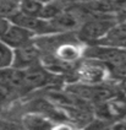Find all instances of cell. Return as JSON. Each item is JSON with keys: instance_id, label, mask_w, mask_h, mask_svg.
Instances as JSON below:
<instances>
[{"instance_id": "5b68a950", "label": "cell", "mask_w": 126, "mask_h": 130, "mask_svg": "<svg viewBox=\"0 0 126 130\" xmlns=\"http://www.w3.org/2000/svg\"><path fill=\"white\" fill-rule=\"evenodd\" d=\"M108 76V66L103 63L89 59L88 61L83 63L77 71V82L86 85H98L105 82Z\"/></svg>"}, {"instance_id": "9c48e42d", "label": "cell", "mask_w": 126, "mask_h": 130, "mask_svg": "<svg viewBox=\"0 0 126 130\" xmlns=\"http://www.w3.org/2000/svg\"><path fill=\"white\" fill-rule=\"evenodd\" d=\"M59 108L62 110L67 122L75 125L77 129H83L94 118L92 109L82 108L78 106H64Z\"/></svg>"}, {"instance_id": "8992f818", "label": "cell", "mask_w": 126, "mask_h": 130, "mask_svg": "<svg viewBox=\"0 0 126 130\" xmlns=\"http://www.w3.org/2000/svg\"><path fill=\"white\" fill-rule=\"evenodd\" d=\"M39 61H40V49L32 41L28 44H25L14 51L11 66L20 70H26L31 66L39 64Z\"/></svg>"}, {"instance_id": "4316f807", "label": "cell", "mask_w": 126, "mask_h": 130, "mask_svg": "<svg viewBox=\"0 0 126 130\" xmlns=\"http://www.w3.org/2000/svg\"><path fill=\"white\" fill-rule=\"evenodd\" d=\"M107 130H113V129H111V128H109V129H107Z\"/></svg>"}, {"instance_id": "5bb4252c", "label": "cell", "mask_w": 126, "mask_h": 130, "mask_svg": "<svg viewBox=\"0 0 126 130\" xmlns=\"http://www.w3.org/2000/svg\"><path fill=\"white\" fill-rule=\"evenodd\" d=\"M62 9L59 6L58 3H48V4H44L43 5V9L39 14V17L40 19H44V20H48V21H52L55 17H58L60 14H62Z\"/></svg>"}, {"instance_id": "d6986e66", "label": "cell", "mask_w": 126, "mask_h": 130, "mask_svg": "<svg viewBox=\"0 0 126 130\" xmlns=\"http://www.w3.org/2000/svg\"><path fill=\"white\" fill-rule=\"evenodd\" d=\"M10 20H9L8 17H5V16H1L0 15V38L4 36V33L6 32V29L9 28V26H10Z\"/></svg>"}, {"instance_id": "4fadbf2b", "label": "cell", "mask_w": 126, "mask_h": 130, "mask_svg": "<svg viewBox=\"0 0 126 130\" xmlns=\"http://www.w3.org/2000/svg\"><path fill=\"white\" fill-rule=\"evenodd\" d=\"M43 5L44 4L39 3L37 0H22L18 11H21L25 15H30V16H39L43 9Z\"/></svg>"}, {"instance_id": "ba28073f", "label": "cell", "mask_w": 126, "mask_h": 130, "mask_svg": "<svg viewBox=\"0 0 126 130\" xmlns=\"http://www.w3.org/2000/svg\"><path fill=\"white\" fill-rule=\"evenodd\" d=\"M33 38H34V35L31 31L23 28L18 25H15V23H10L9 28L4 33V36L0 38V41L6 44L9 48H11L12 51H15L25 44L32 42Z\"/></svg>"}, {"instance_id": "44dd1931", "label": "cell", "mask_w": 126, "mask_h": 130, "mask_svg": "<svg viewBox=\"0 0 126 130\" xmlns=\"http://www.w3.org/2000/svg\"><path fill=\"white\" fill-rule=\"evenodd\" d=\"M118 86L120 87L121 92L126 94V75H122V77L119 80V85Z\"/></svg>"}, {"instance_id": "ac0fdd59", "label": "cell", "mask_w": 126, "mask_h": 130, "mask_svg": "<svg viewBox=\"0 0 126 130\" xmlns=\"http://www.w3.org/2000/svg\"><path fill=\"white\" fill-rule=\"evenodd\" d=\"M77 128L72 125L70 122H58V123H54L52 130H76Z\"/></svg>"}, {"instance_id": "484cf974", "label": "cell", "mask_w": 126, "mask_h": 130, "mask_svg": "<svg viewBox=\"0 0 126 130\" xmlns=\"http://www.w3.org/2000/svg\"><path fill=\"white\" fill-rule=\"evenodd\" d=\"M17 130H26V129H23V128H20V129H17Z\"/></svg>"}, {"instance_id": "7c38bea8", "label": "cell", "mask_w": 126, "mask_h": 130, "mask_svg": "<svg viewBox=\"0 0 126 130\" xmlns=\"http://www.w3.org/2000/svg\"><path fill=\"white\" fill-rule=\"evenodd\" d=\"M55 54L61 63H74L75 60H77L81 57L82 52L76 44L64 43L59 45Z\"/></svg>"}, {"instance_id": "6da1fadb", "label": "cell", "mask_w": 126, "mask_h": 130, "mask_svg": "<svg viewBox=\"0 0 126 130\" xmlns=\"http://www.w3.org/2000/svg\"><path fill=\"white\" fill-rule=\"evenodd\" d=\"M88 59H94L105 66L124 71L126 69V49L122 47H111L103 44H92L85 52Z\"/></svg>"}, {"instance_id": "7402d4cb", "label": "cell", "mask_w": 126, "mask_h": 130, "mask_svg": "<svg viewBox=\"0 0 126 130\" xmlns=\"http://www.w3.org/2000/svg\"><path fill=\"white\" fill-rule=\"evenodd\" d=\"M80 1H85V3H89V1H93V0H80Z\"/></svg>"}, {"instance_id": "603a6c76", "label": "cell", "mask_w": 126, "mask_h": 130, "mask_svg": "<svg viewBox=\"0 0 126 130\" xmlns=\"http://www.w3.org/2000/svg\"><path fill=\"white\" fill-rule=\"evenodd\" d=\"M1 75H3V69L0 70V81H1Z\"/></svg>"}, {"instance_id": "30bf717a", "label": "cell", "mask_w": 126, "mask_h": 130, "mask_svg": "<svg viewBox=\"0 0 126 130\" xmlns=\"http://www.w3.org/2000/svg\"><path fill=\"white\" fill-rule=\"evenodd\" d=\"M21 125L26 130H52L54 122L39 113H27L21 119Z\"/></svg>"}, {"instance_id": "d4e9b609", "label": "cell", "mask_w": 126, "mask_h": 130, "mask_svg": "<svg viewBox=\"0 0 126 130\" xmlns=\"http://www.w3.org/2000/svg\"><path fill=\"white\" fill-rule=\"evenodd\" d=\"M122 48H125L126 49V42H125V44H124V47H122Z\"/></svg>"}, {"instance_id": "ffe728a7", "label": "cell", "mask_w": 126, "mask_h": 130, "mask_svg": "<svg viewBox=\"0 0 126 130\" xmlns=\"http://www.w3.org/2000/svg\"><path fill=\"white\" fill-rule=\"evenodd\" d=\"M111 129L113 130H126V120L122 119V120H119L116 123H114L111 125Z\"/></svg>"}, {"instance_id": "3957f363", "label": "cell", "mask_w": 126, "mask_h": 130, "mask_svg": "<svg viewBox=\"0 0 126 130\" xmlns=\"http://www.w3.org/2000/svg\"><path fill=\"white\" fill-rule=\"evenodd\" d=\"M93 114L109 123L114 124L125 119L126 117V94H119L109 101L99 103L93 107Z\"/></svg>"}, {"instance_id": "277c9868", "label": "cell", "mask_w": 126, "mask_h": 130, "mask_svg": "<svg viewBox=\"0 0 126 130\" xmlns=\"http://www.w3.org/2000/svg\"><path fill=\"white\" fill-rule=\"evenodd\" d=\"M8 19L11 23L18 25L23 28L31 31L34 36H47V35L58 32L53 26L52 21L40 19L39 16H30V15L22 14L21 11H15Z\"/></svg>"}, {"instance_id": "8fae6325", "label": "cell", "mask_w": 126, "mask_h": 130, "mask_svg": "<svg viewBox=\"0 0 126 130\" xmlns=\"http://www.w3.org/2000/svg\"><path fill=\"white\" fill-rule=\"evenodd\" d=\"M126 42V22L116 23L113 28L107 33L103 39L94 44H103V45H111V47H124Z\"/></svg>"}, {"instance_id": "7a4b0ae2", "label": "cell", "mask_w": 126, "mask_h": 130, "mask_svg": "<svg viewBox=\"0 0 126 130\" xmlns=\"http://www.w3.org/2000/svg\"><path fill=\"white\" fill-rule=\"evenodd\" d=\"M116 23L114 14H100L85 22L78 31V35L82 41L94 44L103 39Z\"/></svg>"}, {"instance_id": "cb8c5ba5", "label": "cell", "mask_w": 126, "mask_h": 130, "mask_svg": "<svg viewBox=\"0 0 126 130\" xmlns=\"http://www.w3.org/2000/svg\"><path fill=\"white\" fill-rule=\"evenodd\" d=\"M121 74H122V75H126V69L124 70V71H121Z\"/></svg>"}, {"instance_id": "e0dca14e", "label": "cell", "mask_w": 126, "mask_h": 130, "mask_svg": "<svg viewBox=\"0 0 126 130\" xmlns=\"http://www.w3.org/2000/svg\"><path fill=\"white\" fill-rule=\"evenodd\" d=\"M22 128L21 124H16L12 122H9L6 119L0 118V130H17Z\"/></svg>"}, {"instance_id": "9a60e30c", "label": "cell", "mask_w": 126, "mask_h": 130, "mask_svg": "<svg viewBox=\"0 0 126 130\" xmlns=\"http://www.w3.org/2000/svg\"><path fill=\"white\" fill-rule=\"evenodd\" d=\"M12 58H14V51L0 41V70L10 68L12 64Z\"/></svg>"}, {"instance_id": "2e32d148", "label": "cell", "mask_w": 126, "mask_h": 130, "mask_svg": "<svg viewBox=\"0 0 126 130\" xmlns=\"http://www.w3.org/2000/svg\"><path fill=\"white\" fill-rule=\"evenodd\" d=\"M111 125H113V124L109 123V122L94 117V118L81 130H107V129H109V128H111Z\"/></svg>"}, {"instance_id": "52a82bcc", "label": "cell", "mask_w": 126, "mask_h": 130, "mask_svg": "<svg viewBox=\"0 0 126 130\" xmlns=\"http://www.w3.org/2000/svg\"><path fill=\"white\" fill-rule=\"evenodd\" d=\"M52 72L39 64L23 70V91H33L52 82Z\"/></svg>"}]
</instances>
